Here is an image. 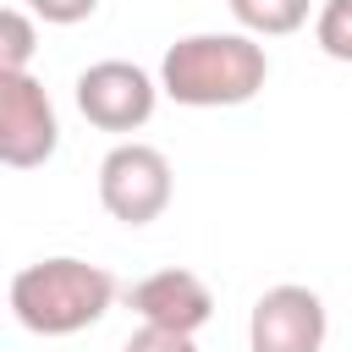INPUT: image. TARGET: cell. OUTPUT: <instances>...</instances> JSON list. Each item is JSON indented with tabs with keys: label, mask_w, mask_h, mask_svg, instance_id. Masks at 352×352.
Masks as SVG:
<instances>
[{
	"label": "cell",
	"mask_w": 352,
	"mask_h": 352,
	"mask_svg": "<svg viewBox=\"0 0 352 352\" xmlns=\"http://www.w3.org/2000/svg\"><path fill=\"white\" fill-rule=\"evenodd\" d=\"M160 104V82L132 60H94L77 72V110L99 132H138Z\"/></svg>",
	"instance_id": "obj_5"
},
{
	"label": "cell",
	"mask_w": 352,
	"mask_h": 352,
	"mask_svg": "<svg viewBox=\"0 0 352 352\" xmlns=\"http://www.w3.org/2000/svg\"><path fill=\"white\" fill-rule=\"evenodd\" d=\"M99 204L110 220L121 226H148L165 214L170 204V160L154 148V143H116L104 160H99Z\"/></svg>",
	"instance_id": "obj_3"
},
{
	"label": "cell",
	"mask_w": 352,
	"mask_h": 352,
	"mask_svg": "<svg viewBox=\"0 0 352 352\" xmlns=\"http://www.w3.org/2000/svg\"><path fill=\"white\" fill-rule=\"evenodd\" d=\"M226 6H231L236 28L253 33V38H286L314 11V0H226Z\"/></svg>",
	"instance_id": "obj_8"
},
{
	"label": "cell",
	"mask_w": 352,
	"mask_h": 352,
	"mask_svg": "<svg viewBox=\"0 0 352 352\" xmlns=\"http://www.w3.org/2000/svg\"><path fill=\"white\" fill-rule=\"evenodd\" d=\"M33 50H38V33H33V16L11 6V11L0 16V72H28V60H33Z\"/></svg>",
	"instance_id": "obj_9"
},
{
	"label": "cell",
	"mask_w": 352,
	"mask_h": 352,
	"mask_svg": "<svg viewBox=\"0 0 352 352\" xmlns=\"http://www.w3.org/2000/svg\"><path fill=\"white\" fill-rule=\"evenodd\" d=\"M132 308L143 324L154 330H176V336H198L214 314V292L204 286V275L192 270H154L132 286Z\"/></svg>",
	"instance_id": "obj_7"
},
{
	"label": "cell",
	"mask_w": 352,
	"mask_h": 352,
	"mask_svg": "<svg viewBox=\"0 0 352 352\" xmlns=\"http://www.w3.org/2000/svg\"><path fill=\"white\" fill-rule=\"evenodd\" d=\"M121 352H198V346H192V336H176V330H154V324H143V330L126 336Z\"/></svg>",
	"instance_id": "obj_11"
},
{
	"label": "cell",
	"mask_w": 352,
	"mask_h": 352,
	"mask_svg": "<svg viewBox=\"0 0 352 352\" xmlns=\"http://www.w3.org/2000/svg\"><path fill=\"white\" fill-rule=\"evenodd\" d=\"M94 6H99V0H28V11L44 16V22H55V28H72V22L94 16Z\"/></svg>",
	"instance_id": "obj_12"
},
{
	"label": "cell",
	"mask_w": 352,
	"mask_h": 352,
	"mask_svg": "<svg viewBox=\"0 0 352 352\" xmlns=\"http://www.w3.org/2000/svg\"><path fill=\"white\" fill-rule=\"evenodd\" d=\"M60 121L33 72H0V165L33 170L55 154Z\"/></svg>",
	"instance_id": "obj_4"
},
{
	"label": "cell",
	"mask_w": 352,
	"mask_h": 352,
	"mask_svg": "<svg viewBox=\"0 0 352 352\" xmlns=\"http://www.w3.org/2000/svg\"><path fill=\"white\" fill-rule=\"evenodd\" d=\"M314 38L330 60H352V0H324L314 16Z\"/></svg>",
	"instance_id": "obj_10"
},
{
	"label": "cell",
	"mask_w": 352,
	"mask_h": 352,
	"mask_svg": "<svg viewBox=\"0 0 352 352\" xmlns=\"http://www.w3.org/2000/svg\"><path fill=\"white\" fill-rule=\"evenodd\" d=\"M270 55L253 33H187L160 60V94L187 110H231L258 99Z\"/></svg>",
	"instance_id": "obj_1"
},
{
	"label": "cell",
	"mask_w": 352,
	"mask_h": 352,
	"mask_svg": "<svg viewBox=\"0 0 352 352\" xmlns=\"http://www.w3.org/2000/svg\"><path fill=\"white\" fill-rule=\"evenodd\" d=\"M116 302V275L88 258H38L11 275V319L33 336H77Z\"/></svg>",
	"instance_id": "obj_2"
},
{
	"label": "cell",
	"mask_w": 352,
	"mask_h": 352,
	"mask_svg": "<svg viewBox=\"0 0 352 352\" xmlns=\"http://www.w3.org/2000/svg\"><path fill=\"white\" fill-rule=\"evenodd\" d=\"M324 336H330V314H324L319 292L297 286V280L270 286L248 314L253 352H324Z\"/></svg>",
	"instance_id": "obj_6"
}]
</instances>
